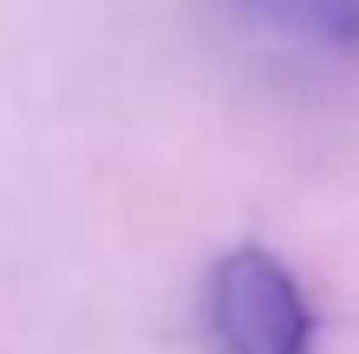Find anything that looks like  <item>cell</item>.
Here are the masks:
<instances>
[{
	"label": "cell",
	"mask_w": 359,
	"mask_h": 354,
	"mask_svg": "<svg viewBox=\"0 0 359 354\" xmlns=\"http://www.w3.org/2000/svg\"><path fill=\"white\" fill-rule=\"evenodd\" d=\"M204 320L224 354H311L316 315L292 267L243 243L224 252L204 282Z\"/></svg>",
	"instance_id": "1"
},
{
	"label": "cell",
	"mask_w": 359,
	"mask_h": 354,
	"mask_svg": "<svg viewBox=\"0 0 359 354\" xmlns=\"http://www.w3.org/2000/svg\"><path fill=\"white\" fill-rule=\"evenodd\" d=\"M248 29L311 54H359V0H224Z\"/></svg>",
	"instance_id": "2"
}]
</instances>
